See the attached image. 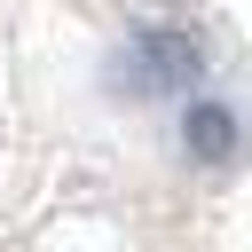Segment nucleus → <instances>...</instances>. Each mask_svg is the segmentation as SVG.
I'll list each match as a JSON object with an SVG mask.
<instances>
[{
    "mask_svg": "<svg viewBox=\"0 0 252 252\" xmlns=\"http://www.w3.org/2000/svg\"><path fill=\"white\" fill-rule=\"evenodd\" d=\"M197 71H205V47H197L181 24H150V32H134L126 55H118V94H173V87H189Z\"/></svg>",
    "mask_w": 252,
    "mask_h": 252,
    "instance_id": "1",
    "label": "nucleus"
},
{
    "mask_svg": "<svg viewBox=\"0 0 252 252\" xmlns=\"http://www.w3.org/2000/svg\"><path fill=\"white\" fill-rule=\"evenodd\" d=\"M181 142H189V158H197V165H236L244 126H236V110H228V102H189Z\"/></svg>",
    "mask_w": 252,
    "mask_h": 252,
    "instance_id": "2",
    "label": "nucleus"
}]
</instances>
